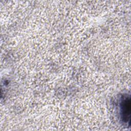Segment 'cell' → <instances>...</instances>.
<instances>
[{
    "label": "cell",
    "instance_id": "cell-1",
    "mask_svg": "<svg viewBox=\"0 0 131 131\" xmlns=\"http://www.w3.org/2000/svg\"><path fill=\"white\" fill-rule=\"evenodd\" d=\"M120 114L121 119L124 123L129 122L130 114V101L129 96H123L120 103Z\"/></svg>",
    "mask_w": 131,
    "mask_h": 131
}]
</instances>
